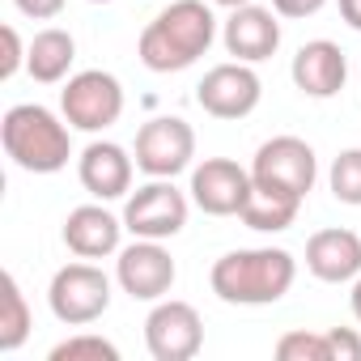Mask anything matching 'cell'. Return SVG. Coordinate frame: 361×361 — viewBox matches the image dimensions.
I'll list each match as a JSON object with an SVG mask.
<instances>
[{"instance_id":"1","label":"cell","mask_w":361,"mask_h":361,"mask_svg":"<svg viewBox=\"0 0 361 361\" xmlns=\"http://www.w3.org/2000/svg\"><path fill=\"white\" fill-rule=\"evenodd\" d=\"M217 39V18L204 0H170V5L140 30L136 56L149 73H183Z\"/></svg>"},{"instance_id":"2","label":"cell","mask_w":361,"mask_h":361,"mask_svg":"<svg viewBox=\"0 0 361 361\" xmlns=\"http://www.w3.org/2000/svg\"><path fill=\"white\" fill-rule=\"evenodd\" d=\"M298 259L281 247H247L230 251L213 264L209 285L230 306H272L293 289Z\"/></svg>"},{"instance_id":"3","label":"cell","mask_w":361,"mask_h":361,"mask_svg":"<svg viewBox=\"0 0 361 361\" xmlns=\"http://www.w3.org/2000/svg\"><path fill=\"white\" fill-rule=\"evenodd\" d=\"M73 123H60L47 106L39 102H18L0 119V140L5 153L13 157V166L30 170V174H56L68 166L73 157Z\"/></svg>"},{"instance_id":"4","label":"cell","mask_w":361,"mask_h":361,"mask_svg":"<svg viewBox=\"0 0 361 361\" xmlns=\"http://www.w3.org/2000/svg\"><path fill=\"white\" fill-rule=\"evenodd\" d=\"M47 302H51V314L60 323L85 327V323H94V319L106 314V306H111V281L94 264H64L51 276Z\"/></svg>"},{"instance_id":"5","label":"cell","mask_w":361,"mask_h":361,"mask_svg":"<svg viewBox=\"0 0 361 361\" xmlns=\"http://www.w3.org/2000/svg\"><path fill=\"white\" fill-rule=\"evenodd\" d=\"M145 344L153 361H192L204 348V319L192 302L166 298L145 319Z\"/></svg>"},{"instance_id":"6","label":"cell","mask_w":361,"mask_h":361,"mask_svg":"<svg viewBox=\"0 0 361 361\" xmlns=\"http://www.w3.org/2000/svg\"><path fill=\"white\" fill-rule=\"evenodd\" d=\"M196 157V132L178 115H157L136 132V166L149 178H174Z\"/></svg>"},{"instance_id":"7","label":"cell","mask_w":361,"mask_h":361,"mask_svg":"<svg viewBox=\"0 0 361 361\" xmlns=\"http://www.w3.org/2000/svg\"><path fill=\"white\" fill-rule=\"evenodd\" d=\"M60 111L73 128L102 132L123 115V85L102 68H85L60 90Z\"/></svg>"},{"instance_id":"8","label":"cell","mask_w":361,"mask_h":361,"mask_svg":"<svg viewBox=\"0 0 361 361\" xmlns=\"http://www.w3.org/2000/svg\"><path fill=\"white\" fill-rule=\"evenodd\" d=\"M123 226L136 238H174L188 226V196L178 192L170 178H153V183L136 188L123 204Z\"/></svg>"},{"instance_id":"9","label":"cell","mask_w":361,"mask_h":361,"mask_svg":"<svg viewBox=\"0 0 361 361\" xmlns=\"http://www.w3.org/2000/svg\"><path fill=\"white\" fill-rule=\"evenodd\" d=\"M251 178L255 183H272V188H285L293 196H310L314 178H319V161H314V149L302 140V136H272L259 145L255 161H251Z\"/></svg>"},{"instance_id":"10","label":"cell","mask_w":361,"mask_h":361,"mask_svg":"<svg viewBox=\"0 0 361 361\" xmlns=\"http://www.w3.org/2000/svg\"><path fill=\"white\" fill-rule=\"evenodd\" d=\"M115 276H119V285H123V293L132 302H161L174 289V276L178 272H174L170 251L157 238H136L132 247L119 251Z\"/></svg>"},{"instance_id":"11","label":"cell","mask_w":361,"mask_h":361,"mask_svg":"<svg viewBox=\"0 0 361 361\" xmlns=\"http://www.w3.org/2000/svg\"><path fill=\"white\" fill-rule=\"evenodd\" d=\"M259 94H264V85L251 73V64H243V60L209 68L204 81L196 85V102L213 119H243V115H251L259 106Z\"/></svg>"},{"instance_id":"12","label":"cell","mask_w":361,"mask_h":361,"mask_svg":"<svg viewBox=\"0 0 361 361\" xmlns=\"http://www.w3.org/2000/svg\"><path fill=\"white\" fill-rule=\"evenodd\" d=\"M251 196V170L230 157H204L192 170V200L209 217H238Z\"/></svg>"},{"instance_id":"13","label":"cell","mask_w":361,"mask_h":361,"mask_svg":"<svg viewBox=\"0 0 361 361\" xmlns=\"http://www.w3.org/2000/svg\"><path fill=\"white\" fill-rule=\"evenodd\" d=\"M226 51L243 64H259L268 56H276L281 47V22L276 9H259V5H238L226 22Z\"/></svg>"},{"instance_id":"14","label":"cell","mask_w":361,"mask_h":361,"mask_svg":"<svg viewBox=\"0 0 361 361\" xmlns=\"http://www.w3.org/2000/svg\"><path fill=\"white\" fill-rule=\"evenodd\" d=\"M293 85L306 94V98H336L344 90V77H348V60L344 51L331 43V39H314V43H302L298 56H293Z\"/></svg>"},{"instance_id":"15","label":"cell","mask_w":361,"mask_h":361,"mask_svg":"<svg viewBox=\"0 0 361 361\" xmlns=\"http://www.w3.org/2000/svg\"><path fill=\"white\" fill-rule=\"evenodd\" d=\"M77 174H81V188L98 200H119L128 196L132 188V157L123 145L115 140H94L85 145L81 161H77Z\"/></svg>"},{"instance_id":"16","label":"cell","mask_w":361,"mask_h":361,"mask_svg":"<svg viewBox=\"0 0 361 361\" xmlns=\"http://www.w3.org/2000/svg\"><path fill=\"white\" fill-rule=\"evenodd\" d=\"M128 226L119 217H111L102 204H81L68 213L64 221V247L77 255V259H102L111 251H119V234Z\"/></svg>"},{"instance_id":"17","label":"cell","mask_w":361,"mask_h":361,"mask_svg":"<svg viewBox=\"0 0 361 361\" xmlns=\"http://www.w3.org/2000/svg\"><path fill=\"white\" fill-rule=\"evenodd\" d=\"M306 268L310 276L340 285V281H357L361 272V238L353 230H319L306 243Z\"/></svg>"},{"instance_id":"18","label":"cell","mask_w":361,"mask_h":361,"mask_svg":"<svg viewBox=\"0 0 361 361\" xmlns=\"http://www.w3.org/2000/svg\"><path fill=\"white\" fill-rule=\"evenodd\" d=\"M298 209H302V196H293L285 188H272V183H255L251 178V196H247L238 217H243L247 230L276 234V230H289L298 221Z\"/></svg>"},{"instance_id":"19","label":"cell","mask_w":361,"mask_h":361,"mask_svg":"<svg viewBox=\"0 0 361 361\" xmlns=\"http://www.w3.org/2000/svg\"><path fill=\"white\" fill-rule=\"evenodd\" d=\"M73 60H77V43H73V35H68V30L47 26V30H39V35L30 39L26 68H30V77H35V81H43V85L64 81V77H68V68H73Z\"/></svg>"},{"instance_id":"20","label":"cell","mask_w":361,"mask_h":361,"mask_svg":"<svg viewBox=\"0 0 361 361\" xmlns=\"http://www.w3.org/2000/svg\"><path fill=\"white\" fill-rule=\"evenodd\" d=\"M35 319H30V306H26V293L18 285L13 272L0 276V353H18L30 336Z\"/></svg>"},{"instance_id":"21","label":"cell","mask_w":361,"mask_h":361,"mask_svg":"<svg viewBox=\"0 0 361 361\" xmlns=\"http://www.w3.org/2000/svg\"><path fill=\"white\" fill-rule=\"evenodd\" d=\"M51 361H119V348L106 340V336H94V331H81V336H68L51 348Z\"/></svg>"},{"instance_id":"22","label":"cell","mask_w":361,"mask_h":361,"mask_svg":"<svg viewBox=\"0 0 361 361\" xmlns=\"http://www.w3.org/2000/svg\"><path fill=\"white\" fill-rule=\"evenodd\" d=\"M331 196L340 204H361V149H344L331 161Z\"/></svg>"},{"instance_id":"23","label":"cell","mask_w":361,"mask_h":361,"mask_svg":"<svg viewBox=\"0 0 361 361\" xmlns=\"http://www.w3.org/2000/svg\"><path fill=\"white\" fill-rule=\"evenodd\" d=\"M276 357L281 361H331V344L319 331H285L276 340Z\"/></svg>"},{"instance_id":"24","label":"cell","mask_w":361,"mask_h":361,"mask_svg":"<svg viewBox=\"0 0 361 361\" xmlns=\"http://www.w3.org/2000/svg\"><path fill=\"white\" fill-rule=\"evenodd\" d=\"M0 39H5V56H0V81H9V77H18V68L26 64V51H30V47H22V39H18L13 26L0 30Z\"/></svg>"},{"instance_id":"25","label":"cell","mask_w":361,"mask_h":361,"mask_svg":"<svg viewBox=\"0 0 361 361\" xmlns=\"http://www.w3.org/2000/svg\"><path fill=\"white\" fill-rule=\"evenodd\" d=\"M323 336L331 344V361H361V336L353 327H331Z\"/></svg>"},{"instance_id":"26","label":"cell","mask_w":361,"mask_h":361,"mask_svg":"<svg viewBox=\"0 0 361 361\" xmlns=\"http://www.w3.org/2000/svg\"><path fill=\"white\" fill-rule=\"evenodd\" d=\"M323 5H327V0H272V9L281 18H314Z\"/></svg>"},{"instance_id":"27","label":"cell","mask_w":361,"mask_h":361,"mask_svg":"<svg viewBox=\"0 0 361 361\" xmlns=\"http://www.w3.org/2000/svg\"><path fill=\"white\" fill-rule=\"evenodd\" d=\"M13 5H18L26 18H35V22H47V18H56V13L64 9V0H13Z\"/></svg>"},{"instance_id":"28","label":"cell","mask_w":361,"mask_h":361,"mask_svg":"<svg viewBox=\"0 0 361 361\" xmlns=\"http://www.w3.org/2000/svg\"><path fill=\"white\" fill-rule=\"evenodd\" d=\"M340 18H344L353 30H361V0H340Z\"/></svg>"},{"instance_id":"29","label":"cell","mask_w":361,"mask_h":361,"mask_svg":"<svg viewBox=\"0 0 361 361\" xmlns=\"http://www.w3.org/2000/svg\"><path fill=\"white\" fill-rule=\"evenodd\" d=\"M353 319L361 323V276L353 281Z\"/></svg>"},{"instance_id":"30","label":"cell","mask_w":361,"mask_h":361,"mask_svg":"<svg viewBox=\"0 0 361 361\" xmlns=\"http://www.w3.org/2000/svg\"><path fill=\"white\" fill-rule=\"evenodd\" d=\"M213 5H226V9H238V5H251V0H213Z\"/></svg>"},{"instance_id":"31","label":"cell","mask_w":361,"mask_h":361,"mask_svg":"<svg viewBox=\"0 0 361 361\" xmlns=\"http://www.w3.org/2000/svg\"><path fill=\"white\" fill-rule=\"evenodd\" d=\"M90 5H111V0H90Z\"/></svg>"}]
</instances>
